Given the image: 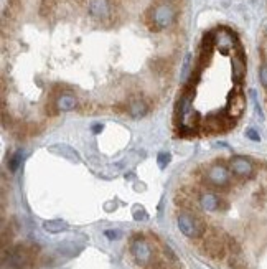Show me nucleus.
I'll use <instances>...</instances> for the list:
<instances>
[{"mask_svg":"<svg viewBox=\"0 0 267 269\" xmlns=\"http://www.w3.org/2000/svg\"><path fill=\"white\" fill-rule=\"evenodd\" d=\"M38 248L33 245H17L10 249H4L2 267L4 269H28L32 266Z\"/></svg>","mask_w":267,"mask_h":269,"instance_id":"nucleus-1","label":"nucleus"},{"mask_svg":"<svg viewBox=\"0 0 267 269\" xmlns=\"http://www.w3.org/2000/svg\"><path fill=\"white\" fill-rule=\"evenodd\" d=\"M175 20H177V10L170 2L157 4L148 12V22H150L152 28L157 30V32L172 27Z\"/></svg>","mask_w":267,"mask_h":269,"instance_id":"nucleus-2","label":"nucleus"},{"mask_svg":"<svg viewBox=\"0 0 267 269\" xmlns=\"http://www.w3.org/2000/svg\"><path fill=\"white\" fill-rule=\"evenodd\" d=\"M130 254H132V258L139 266H144V267H148L155 261V258H157L152 245L140 235L134 236L132 241H130Z\"/></svg>","mask_w":267,"mask_h":269,"instance_id":"nucleus-3","label":"nucleus"},{"mask_svg":"<svg viewBox=\"0 0 267 269\" xmlns=\"http://www.w3.org/2000/svg\"><path fill=\"white\" fill-rule=\"evenodd\" d=\"M203 249L211 259H223L228 249V238L221 236V231H213L204 238Z\"/></svg>","mask_w":267,"mask_h":269,"instance_id":"nucleus-4","label":"nucleus"},{"mask_svg":"<svg viewBox=\"0 0 267 269\" xmlns=\"http://www.w3.org/2000/svg\"><path fill=\"white\" fill-rule=\"evenodd\" d=\"M177 223L180 231L186 238H201L204 235V223L191 213H186V211L180 213L177 216Z\"/></svg>","mask_w":267,"mask_h":269,"instance_id":"nucleus-5","label":"nucleus"},{"mask_svg":"<svg viewBox=\"0 0 267 269\" xmlns=\"http://www.w3.org/2000/svg\"><path fill=\"white\" fill-rule=\"evenodd\" d=\"M234 126V119L228 116L226 111L223 112H213L204 119V130L211 134L225 132V130L231 129Z\"/></svg>","mask_w":267,"mask_h":269,"instance_id":"nucleus-6","label":"nucleus"},{"mask_svg":"<svg viewBox=\"0 0 267 269\" xmlns=\"http://www.w3.org/2000/svg\"><path fill=\"white\" fill-rule=\"evenodd\" d=\"M229 172L231 170L223 164H213L208 167L206 173H204V180H206L209 185L221 189V187H226L229 184Z\"/></svg>","mask_w":267,"mask_h":269,"instance_id":"nucleus-7","label":"nucleus"},{"mask_svg":"<svg viewBox=\"0 0 267 269\" xmlns=\"http://www.w3.org/2000/svg\"><path fill=\"white\" fill-rule=\"evenodd\" d=\"M228 116L233 117V119H238L244 114L246 111V96L243 95V91L236 89L233 93H229V98H228V104H226V109Z\"/></svg>","mask_w":267,"mask_h":269,"instance_id":"nucleus-8","label":"nucleus"},{"mask_svg":"<svg viewBox=\"0 0 267 269\" xmlns=\"http://www.w3.org/2000/svg\"><path fill=\"white\" fill-rule=\"evenodd\" d=\"M229 170L239 178H249L254 173V165L251 159L244 157V155H234L229 160Z\"/></svg>","mask_w":267,"mask_h":269,"instance_id":"nucleus-9","label":"nucleus"},{"mask_svg":"<svg viewBox=\"0 0 267 269\" xmlns=\"http://www.w3.org/2000/svg\"><path fill=\"white\" fill-rule=\"evenodd\" d=\"M238 45L236 41L234 33H231L226 28H221L218 33H215V47L220 50L223 55H228L229 50H233V47Z\"/></svg>","mask_w":267,"mask_h":269,"instance_id":"nucleus-10","label":"nucleus"},{"mask_svg":"<svg viewBox=\"0 0 267 269\" xmlns=\"http://www.w3.org/2000/svg\"><path fill=\"white\" fill-rule=\"evenodd\" d=\"M246 74V56L241 45H236V55L233 56V79L234 83H241Z\"/></svg>","mask_w":267,"mask_h":269,"instance_id":"nucleus-11","label":"nucleus"},{"mask_svg":"<svg viewBox=\"0 0 267 269\" xmlns=\"http://www.w3.org/2000/svg\"><path fill=\"white\" fill-rule=\"evenodd\" d=\"M55 106H57V111L60 112H70L78 108V98L71 95V93H61V95L57 98L55 101Z\"/></svg>","mask_w":267,"mask_h":269,"instance_id":"nucleus-12","label":"nucleus"},{"mask_svg":"<svg viewBox=\"0 0 267 269\" xmlns=\"http://www.w3.org/2000/svg\"><path fill=\"white\" fill-rule=\"evenodd\" d=\"M89 14L94 17L96 20H104L111 14V7L108 0H91L89 2Z\"/></svg>","mask_w":267,"mask_h":269,"instance_id":"nucleus-13","label":"nucleus"},{"mask_svg":"<svg viewBox=\"0 0 267 269\" xmlns=\"http://www.w3.org/2000/svg\"><path fill=\"white\" fill-rule=\"evenodd\" d=\"M127 111L132 117H144L148 112V104L142 98H132L127 104Z\"/></svg>","mask_w":267,"mask_h":269,"instance_id":"nucleus-14","label":"nucleus"},{"mask_svg":"<svg viewBox=\"0 0 267 269\" xmlns=\"http://www.w3.org/2000/svg\"><path fill=\"white\" fill-rule=\"evenodd\" d=\"M221 200L220 197L213 192H204L200 195V206L206 211H216L220 210Z\"/></svg>","mask_w":267,"mask_h":269,"instance_id":"nucleus-15","label":"nucleus"},{"mask_svg":"<svg viewBox=\"0 0 267 269\" xmlns=\"http://www.w3.org/2000/svg\"><path fill=\"white\" fill-rule=\"evenodd\" d=\"M49 152L58 154V155H61V157H66L68 160L76 162V164L81 160V159H79V154L74 151L73 147L65 146V144H57V146H51V147H49Z\"/></svg>","mask_w":267,"mask_h":269,"instance_id":"nucleus-16","label":"nucleus"},{"mask_svg":"<svg viewBox=\"0 0 267 269\" xmlns=\"http://www.w3.org/2000/svg\"><path fill=\"white\" fill-rule=\"evenodd\" d=\"M195 98V91H186L185 95L180 98V103H178V109H180V117H186L190 114V109H191V101H193Z\"/></svg>","mask_w":267,"mask_h":269,"instance_id":"nucleus-17","label":"nucleus"},{"mask_svg":"<svg viewBox=\"0 0 267 269\" xmlns=\"http://www.w3.org/2000/svg\"><path fill=\"white\" fill-rule=\"evenodd\" d=\"M43 230L51 235H58V233H61V231L68 230V223L63 220H48L43 223Z\"/></svg>","mask_w":267,"mask_h":269,"instance_id":"nucleus-18","label":"nucleus"},{"mask_svg":"<svg viewBox=\"0 0 267 269\" xmlns=\"http://www.w3.org/2000/svg\"><path fill=\"white\" fill-rule=\"evenodd\" d=\"M23 157H25V152L22 151V149H18V151H15L14 154H12L10 157H9V160H7L9 170H10V172H17V170H18V167L22 165Z\"/></svg>","mask_w":267,"mask_h":269,"instance_id":"nucleus-19","label":"nucleus"},{"mask_svg":"<svg viewBox=\"0 0 267 269\" xmlns=\"http://www.w3.org/2000/svg\"><path fill=\"white\" fill-rule=\"evenodd\" d=\"M55 7H57V0H41V4H40L41 17H48L53 12Z\"/></svg>","mask_w":267,"mask_h":269,"instance_id":"nucleus-20","label":"nucleus"},{"mask_svg":"<svg viewBox=\"0 0 267 269\" xmlns=\"http://www.w3.org/2000/svg\"><path fill=\"white\" fill-rule=\"evenodd\" d=\"M170 160H172V154L170 152H160L158 157H157V164H158L160 168H165L167 165L170 164Z\"/></svg>","mask_w":267,"mask_h":269,"instance_id":"nucleus-21","label":"nucleus"},{"mask_svg":"<svg viewBox=\"0 0 267 269\" xmlns=\"http://www.w3.org/2000/svg\"><path fill=\"white\" fill-rule=\"evenodd\" d=\"M134 220H137V221H144L147 220V213H145V210L142 208V206H134Z\"/></svg>","mask_w":267,"mask_h":269,"instance_id":"nucleus-22","label":"nucleus"},{"mask_svg":"<svg viewBox=\"0 0 267 269\" xmlns=\"http://www.w3.org/2000/svg\"><path fill=\"white\" fill-rule=\"evenodd\" d=\"M259 79H260V84H262L267 89V65H260V68H259Z\"/></svg>","mask_w":267,"mask_h":269,"instance_id":"nucleus-23","label":"nucleus"},{"mask_svg":"<svg viewBox=\"0 0 267 269\" xmlns=\"http://www.w3.org/2000/svg\"><path fill=\"white\" fill-rule=\"evenodd\" d=\"M246 137L247 139H251V141H254V142H259L260 141V136H259V132L254 127H249V129H246Z\"/></svg>","mask_w":267,"mask_h":269,"instance_id":"nucleus-24","label":"nucleus"},{"mask_svg":"<svg viewBox=\"0 0 267 269\" xmlns=\"http://www.w3.org/2000/svg\"><path fill=\"white\" fill-rule=\"evenodd\" d=\"M104 236L109 238V240H119L121 238V231L119 230H105Z\"/></svg>","mask_w":267,"mask_h":269,"instance_id":"nucleus-25","label":"nucleus"},{"mask_svg":"<svg viewBox=\"0 0 267 269\" xmlns=\"http://www.w3.org/2000/svg\"><path fill=\"white\" fill-rule=\"evenodd\" d=\"M102 124H94V126H92V132H94V134H97V132H101V130H102Z\"/></svg>","mask_w":267,"mask_h":269,"instance_id":"nucleus-26","label":"nucleus"}]
</instances>
